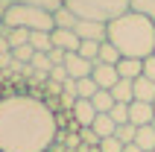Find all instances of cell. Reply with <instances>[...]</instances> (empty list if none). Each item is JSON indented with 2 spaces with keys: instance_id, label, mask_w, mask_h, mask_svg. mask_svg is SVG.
Returning a JSON list of instances; mask_svg holds the SVG:
<instances>
[{
  "instance_id": "obj_27",
  "label": "cell",
  "mask_w": 155,
  "mask_h": 152,
  "mask_svg": "<svg viewBox=\"0 0 155 152\" xmlns=\"http://www.w3.org/2000/svg\"><path fill=\"white\" fill-rule=\"evenodd\" d=\"M12 56H15V64H29L32 56H35V50H32V44H21V47L12 50Z\"/></svg>"
},
{
  "instance_id": "obj_12",
  "label": "cell",
  "mask_w": 155,
  "mask_h": 152,
  "mask_svg": "<svg viewBox=\"0 0 155 152\" xmlns=\"http://www.w3.org/2000/svg\"><path fill=\"white\" fill-rule=\"evenodd\" d=\"M117 73H120V79H138V76H143V59H126L123 56L117 61Z\"/></svg>"
},
{
  "instance_id": "obj_31",
  "label": "cell",
  "mask_w": 155,
  "mask_h": 152,
  "mask_svg": "<svg viewBox=\"0 0 155 152\" xmlns=\"http://www.w3.org/2000/svg\"><path fill=\"white\" fill-rule=\"evenodd\" d=\"M79 135H82V140H85V144H91V146H97V144H100V137H97V132H94L91 126L79 129Z\"/></svg>"
},
{
  "instance_id": "obj_38",
  "label": "cell",
  "mask_w": 155,
  "mask_h": 152,
  "mask_svg": "<svg viewBox=\"0 0 155 152\" xmlns=\"http://www.w3.org/2000/svg\"><path fill=\"white\" fill-rule=\"evenodd\" d=\"M149 126H152V129H155V120H152V123H149Z\"/></svg>"
},
{
  "instance_id": "obj_9",
  "label": "cell",
  "mask_w": 155,
  "mask_h": 152,
  "mask_svg": "<svg viewBox=\"0 0 155 152\" xmlns=\"http://www.w3.org/2000/svg\"><path fill=\"white\" fill-rule=\"evenodd\" d=\"M152 120H155L152 102H138V100L129 102V123L132 126H149Z\"/></svg>"
},
{
  "instance_id": "obj_34",
  "label": "cell",
  "mask_w": 155,
  "mask_h": 152,
  "mask_svg": "<svg viewBox=\"0 0 155 152\" xmlns=\"http://www.w3.org/2000/svg\"><path fill=\"white\" fill-rule=\"evenodd\" d=\"M12 53V47H9V41H6V35L0 38V56H9Z\"/></svg>"
},
{
  "instance_id": "obj_36",
  "label": "cell",
  "mask_w": 155,
  "mask_h": 152,
  "mask_svg": "<svg viewBox=\"0 0 155 152\" xmlns=\"http://www.w3.org/2000/svg\"><path fill=\"white\" fill-rule=\"evenodd\" d=\"M6 6H9V0H0V21H3V12H6Z\"/></svg>"
},
{
  "instance_id": "obj_33",
  "label": "cell",
  "mask_w": 155,
  "mask_h": 152,
  "mask_svg": "<svg viewBox=\"0 0 155 152\" xmlns=\"http://www.w3.org/2000/svg\"><path fill=\"white\" fill-rule=\"evenodd\" d=\"M47 56H50V61H53V64H64V56H68V53H64V50H59V47H53Z\"/></svg>"
},
{
  "instance_id": "obj_2",
  "label": "cell",
  "mask_w": 155,
  "mask_h": 152,
  "mask_svg": "<svg viewBox=\"0 0 155 152\" xmlns=\"http://www.w3.org/2000/svg\"><path fill=\"white\" fill-rule=\"evenodd\" d=\"M108 41L126 59H149L155 53V24L129 9L108 24Z\"/></svg>"
},
{
  "instance_id": "obj_20",
  "label": "cell",
  "mask_w": 155,
  "mask_h": 152,
  "mask_svg": "<svg viewBox=\"0 0 155 152\" xmlns=\"http://www.w3.org/2000/svg\"><path fill=\"white\" fill-rule=\"evenodd\" d=\"M129 9L138 12V15H143V18H149L155 24V0H129Z\"/></svg>"
},
{
  "instance_id": "obj_17",
  "label": "cell",
  "mask_w": 155,
  "mask_h": 152,
  "mask_svg": "<svg viewBox=\"0 0 155 152\" xmlns=\"http://www.w3.org/2000/svg\"><path fill=\"white\" fill-rule=\"evenodd\" d=\"M114 102H132L135 100V91H132V79H120V82L111 88Z\"/></svg>"
},
{
  "instance_id": "obj_32",
  "label": "cell",
  "mask_w": 155,
  "mask_h": 152,
  "mask_svg": "<svg viewBox=\"0 0 155 152\" xmlns=\"http://www.w3.org/2000/svg\"><path fill=\"white\" fill-rule=\"evenodd\" d=\"M143 76L155 82V53L149 56V59H143Z\"/></svg>"
},
{
  "instance_id": "obj_3",
  "label": "cell",
  "mask_w": 155,
  "mask_h": 152,
  "mask_svg": "<svg viewBox=\"0 0 155 152\" xmlns=\"http://www.w3.org/2000/svg\"><path fill=\"white\" fill-rule=\"evenodd\" d=\"M3 26L6 29H18L21 26V29H29V32H53L56 21H53V12H47V9L9 3L6 12H3Z\"/></svg>"
},
{
  "instance_id": "obj_4",
  "label": "cell",
  "mask_w": 155,
  "mask_h": 152,
  "mask_svg": "<svg viewBox=\"0 0 155 152\" xmlns=\"http://www.w3.org/2000/svg\"><path fill=\"white\" fill-rule=\"evenodd\" d=\"M64 6L76 18L111 24L114 18H120L123 12H129V0H64Z\"/></svg>"
},
{
  "instance_id": "obj_18",
  "label": "cell",
  "mask_w": 155,
  "mask_h": 152,
  "mask_svg": "<svg viewBox=\"0 0 155 152\" xmlns=\"http://www.w3.org/2000/svg\"><path fill=\"white\" fill-rule=\"evenodd\" d=\"M120 59H123V56H120V50H117L111 41H103V44H100V59H97V61H105V64H117Z\"/></svg>"
},
{
  "instance_id": "obj_30",
  "label": "cell",
  "mask_w": 155,
  "mask_h": 152,
  "mask_svg": "<svg viewBox=\"0 0 155 152\" xmlns=\"http://www.w3.org/2000/svg\"><path fill=\"white\" fill-rule=\"evenodd\" d=\"M47 79H50V82H56V85H64L70 76H68V70H64V64H56V68L50 70V76H47Z\"/></svg>"
},
{
  "instance_id": "obj_14",
  "label": "cell",
  "mask_w": 155,
  "mask_h": 152,
  "mask_svg": "<svg viewBox=\"0 0 155 152\" xmlns=\"http://www.w3.org/2000/svg\"><path fill=\"white\" fill-rule=\"evenodd\" d=\"M53 21H56V29H73L79 18L73 15L68 6H61V9H56V12H53Z\"/></svg>"
},
{
  "instance_id": "obj_29",
  "label": "cell",
  "mask_w": 155,
  "mask_h": 152,
  "mask_svg": "<svg viewBox=\"0 0 155 152\" xmlns=\"http://www.w3.org/2000/svg\"><path fill=\"white\" fill-rule=\"evenodd\" d=\"M97 152H123V144L117 140V137H103L100 144H97Z\"/></svg>"
},
{
  "instance_id": "obj_16",
  "label": "cell",
  "mask_w": 155,
  "mask_h": 152,
  "mask_svg": "<svg viewBox=\"0 0 155 152\" xmlns=\"http://www.w3.org/2000/svg\"><path fill=\"white\" fill-rule=\"evenodd\" d=\"M91 102H94V108H97V114H108V111L114 108V97H111V91H100L91 97Z\"/></svg>"
},
{
  "instance_id": "obj_37",
  "label": "cell",
  "mask_w": 155,
  "mask_h": 152,
  "mask_svg": "<svg viewBox=\"0 0 155 152\" xmlns=\"http://www.w3.org/2000/svg\"><path fill=\"white\" fill-rule=\"evenodd\" d=\"M3 35H6V26H3V21H0V38H3Z\"/></svg>"
},
{
  "instance_id": "obj_35",
  "label": "cell",
  "mask_w": 155,
  "mask_h": 152,
  "mask_svg": "<svg viewBox=\"0 0 155 152\" xmlns=\"http://www.w3.org/2000/svg\"><path fill=\"white\" fill-rule=\"evenodd\" d=\"M123 152H143V149H140L138 144H126V146H123Z\"/></svg>"
},
{
  "instance_id": "obj_1",
  "label": "cell",
  "mask_w": 155,
  "mask_h": 152,
  "mask_svg": "<svg viewBox=\"0 0 155 152\" xmlns=\"http://www.w3.org/2000/svg\"><path fill=\"white\" fill-rule=\"evenodd\" d=\"M59 135L47 102L26 94L0 100V152H47Z\"/></svg>"
},
{
  "instance_id": "obj_39",
  "label": "cell",
  "mask_w": 155,
  "mask_h": 152,
  "mask_svg": "<svg viewBox=\"0 0 155 152\" xmlns=\"http://www.w3.org/2000/svg\"><path fill=\"white\" fill-rule=\"evenodd\" d=\"M152 108H155V102H152Z\"/></svg>"
},
{
  "instance_id": "obj_22",
  "label": "cell",
  "mask_w": 155,
  "mask_h": 152,
  "mask_svg": "<svg viewBox=\"0 0 155 152\" xmlns=\"http://www.w3.org/2000/svg\"><path fill=\"white\" fill-rule=\"evenodd\" d=\"M97 91H100V88H97V82L91 79V76H85V79H76V97H79V100H91Z\"/></svg>"
},
{
  "instance_id": "obj_40",
  "label": "cell",
  "mask_w": 155,
  "mask_h": 152,
  "mask_svg": "<svg viewBox=\"0 0 155 152\" xmlns=\"http://www.w3.org/2000/svg\"><path fill=\"white\" fill-rule=\"evenodd\" d=\"M152 152H155V149H152Z\"/></svg>"
},
{
  "instance_id": "obj_28",
  "label": "cell",
  "mask_w": 155,
  "mask_h": 152,
  "mask_svg": "<svg viewBox=\"0 0 155 152\" xmlns=\"http://www.w3.org/2000/svg\"><path fill=\"white\" fill-rule=\"evenodd\" d=\"M108 114H111V120L117 123V126L129 123V102H114V108L108 111Z\"/></svg>"
},
{
  "instance_id": "obj_7",
  "label": "cell",
  "mask_w": 155,
  "mask_h": 152,
  "mask_svg": "<svg viewBox=\"0 0 155 152\" xmlns=\"http://www.w3.org/2000/svg\"><path fill=\"white\" fill-rule=\"evenodd\" d=\"M64 70H68L70 79H85V76H91V70H94V61L82 59L79 53H68V56H64Z\"/></svg>"
},
{
  "instance_id": "obj_25",
  "label": "cell",
  "mask_w": 155,
  "mask_h": 152,
  "mask_svg": "<svg viewBox=\"0 0 155 152\" xmlns=\"http://www.w3.org/2000/svg\"><path fill=\"white\" fill-rule=\"evenodd\" d=\"M100 44H103V41H82L76 53L82 56V59H88V61H97V59H100Z\"/></svg>"
},
{
  "instance_id": "obj_6",
  "label": "cell",
  "mask_w": 155,
  "mask_h": 152,
  "mask_svg": "<svg viewBox=\"0 0 155 152\" xmlns=\"http://www.w3.org/2000/svg\"><path fill=\"white\" fill-rule=\"evenodd\" d=\"M91 79L97 82V88H103V91H111L114 85L120 82V73H117V64H105V61H94V70H91Z\"/></svg>"
},
{
  "instance_id": "obj_10",
  "label": "cell",
  "mask_w": 155,
  "mask_h": 152,
  "mask_svg": "<svg viewBox=\"0 0 155 152\" xmlns=\"http://www.w3.org/2000/svg\"><path fill=\"white\" fill-rule=\"evenodd\" d=\"M50 38H53V47H59V50H64V53H76L79 44H82V38H79L73 29H53Z\"/></svg>"
},
{
  "instance_id": "obj_26",
  "label": "cell",
  "mask_w": 155,
  "mask_h": 152,
  "mask_svg": "<svg viewBox=\"0 0 155 152\" xmlns=\"http://www.w3.org/2000/svg\"><path fill=\"white\" fill-rule=\"evenodd\" d=\"M135 135H138V126H132V123H123V126H117V132H114V137H117L123 146L135 144Z\"/></svg>"
},
{
  "instance_id": "obj_5",
  "label": "cell",
  "mask_w": 155,
  "mask_h": 152,
  "mask_svg": "<svg viewBox=\"0 0 155 152\" xmlns=\"http://www.w3.org/2000/svg\"><path fill=\"white\" fill-rule=\"evenodd\" d=\"M73 32L82 38V41H108V24H100V21H85L79 18Z\"/></svg>"
},
{
  "instance_id": "obj_23",
  "label": "cell",
  "mask_w": 155,
  "mask_h": 152,
  "mask_svg": "<svg viewBox=\"0 0 155 152\" xmlns=\"http://www.w3.org/2000/svg\"><path fill=\"white\" fill-rule=\"evenodd\" d=\"M29 29H21V26H18V29H6V41H9V47H12V50H15V47H21V44H29Z\"/></svg>"
},
{
  "instance_id": "obj_19",
  "label": "cell",
  "mask_w": 155,
  "mask_h": 152,
  "mask_svg": "<svg viewBox=\"0 0 155 152\" xmlns=\"http://www.w3.org/2000/svg\"><path fill=\"white\" fill-rule=\"evenodd\" d=\"M9 3H18V6H35V9H47V12H56V9L64 6V0H9Z\"/></svg>"
},
{
  "instance_id": "obj_11",
  "label": "cell",
  "mask_w": 155,
  "mask_h": 152,
  "mask_svg": "<svg viewBox=\"0 0 155 152\" xmlns=\"http://www.w3.org/2000/svg\"><path fill=\"white\" fill-rule=\"evenodd\" d=\"M132 91H135V100L138 102H155V82L147 79V76L132 79Z\"/></svg>"
},
{
  "instance_id": "obj_21",
  "label": "cell",
  "mask_w": 155,
  "mask_h": 152,
  "mask_svg": "<svg viewBox=\"0 0 155 152\" xmlns=\"http://www.w3.org/2000/svg\"><path fill=\"white\" fill-rule=\"evenodd\" d=\"M29 44H32L35 53H50V50H53L50 32H32V35H29Z\"/></svg>"
},
{
  "instance_id": "obj_15",
  "label": "cell",
  "mask_w": 155,
  "mask_h": 152,
  "mask_svg": "<svg viewBox=\"0 0 155 152\" xmlns=\"http://www.w3.org/2000/svg\"><path fill=\"white\" fill-rule=\"evenodd\" d=\"M135 144H138L143 152H152V149H155V129H152V126H138Z\"/></svg>"
},
{
  "instance_id": "obj_24",
  "label": "cell",
  "mask_w": 155,
  "mask_h": 152,
  "mask_svg": "<svg viewBox=\"0 0 155 152\" xmlns=\"http://www.w3.org/2000/svg\"><path fill=\"white\" fill-rule=\"evenodd\" d=\"M29 68H32V70H41L44 76H50V70L56 68V64L50 61V56H47V53H35L32 61H29Z\"/></svg>"
},
{
  "instance_id": "obj_8",
  "label": "cell",
  "mask_w": 155,
  "mask_h": 152,
  "mask_svg": "<svg viewBox=\"0 0 155 152\" xmlns=\"http://www.w3.org/2000/svg\"><path fill=\"white\" fill-rule=\"evenodd\" d=\"M70 114H73V123H76L79 129L91 126V123L97 120V108H94L91 100H76L73 105H70Z\"/></svg>"
},
{
  "instance_id": "obj_13",
  "label": "cell",
  "mask_w": 155,
  "mask_h": 152,
  "mask_svg": "<svg viewBox=\"0 0 155 152\" xmlns=\"http://www.w3.org/2000/svg\"><path fill=\"white\" fill-rule=\"evenodd\" d=\"M91 129L97 132V137L103 140V137H111L117 132V123L111 120V114H97V120L91 123Z\"/></svg>"
}]
</instances>
